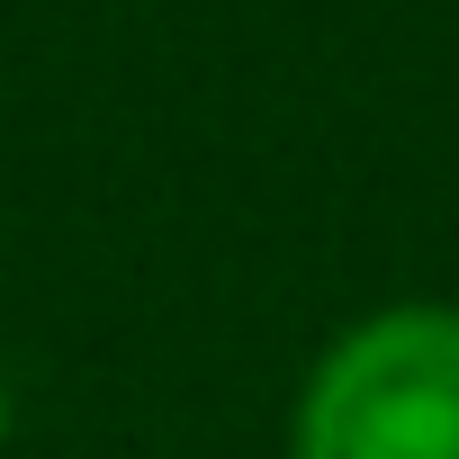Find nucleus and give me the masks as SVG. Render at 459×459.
I'll return each instance as SVG.
<instances>
[{"label": "nucleus", "instance_id": "f257e3e1", "mask_svg": "<svg viewBox=\"0 0 459 459\" xmlns=\"http://www.w3.org/2000/svg\"><path fill=\"white\" fill-rule=\"evenodd\" d=\"M280 459H459V298L351 316L298 369Z\"/></svg>", "mask_w": 459, "mask_h": 459}]
</instances>
